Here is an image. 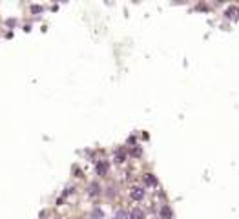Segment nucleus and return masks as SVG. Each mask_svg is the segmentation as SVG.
Listing matches in <instances>:
<instances>
[{"label":"nucleus","mask_w":239,"mask_h":219,"mask_svg":"<svg viewBox=\"0 0 239 219\" xmlns=\"http://www.w3.org/2000/svg\"><path fill=\"white\" fill-rule=\"evenodd\" d=\"M161 219H172V208L168 205H164L161 208Z\"/></svg>","instance_id":"obj_5"},{"label":"nucleus","mask_w":239,"mask_h":219,"mask_svg":"<svg viewBox=\"0 0 239 219\" xmlns=\"http://www.w3.org/2000/svg\"><path fill=\"white\" fill-rule=\"evenodd\" d=\"M146 185H148V186H155L157 185V179H155V175H153V174H146Z\"/></svg>","instance_id":"obj_6"},{"label":"nucleus","mask_w":239,"mask_h":219,"mask_svg":"<svg viewBox=\"0 0 239 219\" xmlns=\"http://www.w3.org/2000/svg\"><path fill=\"white\" fill-rule=\"evenodd\" d=\"M225 18H228V20H232V22L239 20V8L237 6H230V8H226V9H225Z\"/></svg>","instance_id":"obj_1"},{"label":"nucleus","mask_w":239,"mask_h":219,"mask_svg":"<svg viewBox=\"0 0 239 219\" xmlns=\"http://www.w3.org/2000/svg\"><path fill=\"white\" fill-rule=\"evenodd\" d=\"M102 217H104V214H102L101 208H95L93 212H91V219H102Z\"/></svg>","instance_id":"obj_9"},{"label":"nucleus","mask_w":239,"mask_h":219,"mask_svg":"<svg viewBox=\"0 0 239 219\" xmlns=\"http://www.w3.org/2000/svg\"><path fill=\"white\" fill-rule=\"evenodd\" d=\"M88 194H90L91 197H97V196L101 194V186H99L97 183H91V185H90V188H88Z\"/></svg>","instance_id":"obj_4"},{"label":"nucleus","mask_w":239,"mask_h":219,"mask_svg":"<svg viewBox=\"0 0 239 219\" xmlns=\"http://www.w3.org/2000/svg\"><path fill=\"white\" fill-rule=\"evenodd\" d=\"M130 196H132V199H133V201H141V199H144V188H141V186L132 188Z\"/></svg>","instance_id":"obj_2"},{"label":"nucleus","mask_w":239,"mask_h":219,"mask_svg":"<svg viewBox=\"0 0 239 219\" xmlns=\"http://www.w3.org/2000/svg\"><path fill=\"white\" fill-rule=\"evenodd\" d=\"M117 217H119V219H124L126 214H124V212H119V216H117Z\"/></svg>","instance_id":"obj_11"},{"label":"nucleus","mask_w":239,"mask_h":219,"mask_svg":"<svg viewBox=\"0 0 239 219\" xmlns=\"http://www.w3.org/2000/svg\"><path fill=\"white\" fill-rule=\"evenodd\" d=\"M31 11H33V13H39V11H42V8H40V6H37V4H35V6H31Z\"/></svg>","instance_id":"obj_10"},{"label":"nucleus","mask_w":239,"mask_h":219,"mask_svg":"<svg viewBox=\"0 0 239 219\" xmlns=\"http://www.w3.org/2000/svg\"><path fill=\"white\" fill-rule=\"evenodd\" d=\"M132 219H144V212L141 208H133L132 210Z\"/></svg>","instance_id":"obj_7"},{"label":"nucleus","mask_w":239,"mask_h":219,"mask_svg":"<svg viewBox=\"0 0 239 219\" xmlns=\"http://www.w3.org/2000/svg\"><path fill=\"white\" fill-rule=\"evenodd\" d=\"M95 170H97L99 175H106V172H108V163H106V161H99L97 166H95Z\"/></svg>","instance_id":"obj_3"},{"label":"nucleus","mask_w":239,"mask_h":219,"mask_svg":"<svg viewBox=\"0 0 239 219\" xmlns=\"http://www.w3.org/2000/svg\"><path fill=\"white\" fill-rule=\"evenodd\" d=\"M124 157H126L124 150H117V154H115V161H117V163H122V161H124Z\"/></svg>","instance_id":"obj_8"}]
</instances>
